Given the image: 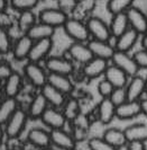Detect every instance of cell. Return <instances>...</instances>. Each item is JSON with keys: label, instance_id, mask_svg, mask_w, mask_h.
<instances>
[{"label": "cell", "instance_id": "6da1fadb", "mask_svg": "<svg viewBox=\"0 0 147 150\" xmlns=\"http://www.w3.org/2000/svg\"><path fill=\"white\" fill-rule=\"evenodd\" d=\"M28 119L29 116H28L27 111L18 107L17 111L13 114V116L4 125L6 137H8L9 139H17L18 137H20V134L26 128Z\"/></svg>", "mask_w": 147, "mask_h": 150}, {"label": "cell", "instance_id": "7a4b0ae2", "mask_svg": "<svg viewBox=\"0 0 147 150\" xmlns=\"http://www.w3.org/2000/svg\"><path fill=\"white\" fill-rule=\"evenodd\" d=\"M64 32L70 38H72L74 42H82V43H88L91 40L89 34L87 24L78 18H70L66 21L63 26Z\"/></svg>", "mask_w": 147, "mask_h": 150}, {"label": "cell", "instance_id": "3957f363", "mask_svg": "<svg viewBox=\"0 0 147 150\" xmlns=\"http://www.w3.org/2000/svg\"><path fill=\"white\" fill-rule=\"evenodd\" d=\"M87 27H88L90 38L92 40H98V41H106L109 42L112 38L110 27L107 23L100 17L97 16H91L87 21Z\"/></svg>", "mask_w": 147, "mask_h": 150}, {"label": "cell", "instance_id": "277c9868", "mask_svg": "<svg viewBox=\"0 0 147 150\" xmlns=\"http://www.w3.org/2000/svg\"><path fill=\"white\" fill-rule=\"evenodd\" d=\"M22 72L26 77V79L30 83V85L36 88L41 89L44 85L47 83L48 74L46 72L44 68L39 66L37 62L28 61L22 68Z\"/></svg>", "mask_w": 147, "mask_h": 150}, {"label": "cell", "instance_id": "5b68a950", "mask_svg": "<svg viewBox=\"0 0 147 150\" xmlns=\"http://www.w3.org/2000/svg\"><path fill=\"white\" fill-rule=\"evenodd\" d=\"M69 16L61 8H45L38 14V22L44 23L54 28L63 27Z\"/></svg>", "mask_w": 147, "mask_h": 150}, {"label": "cell", "instance_id": "8992f818", "mask_svg": "<svg viewBox=\"0 0 147 150\" xmlns=\"http://www.w3.org/2000/svg\"><path fill=\"white\" fill-rule=\"evenodd\" d=\"M45 68L52 74L71 76L74 72V64L72 60L63 57H48L45 61Z\"/></svg>", "mask_w": 147, "mask_h": 150}, {"label": "cell", "instance_id": "52a82bcc", "mask_svg": "<svg viewBox=\"0 0 147 150\" xmlns=\"http://www.w3.org/2000/svg\"><path fill=\"white\" fill-rule=\"evenodd\" d=\"M111 62H112V64H115L118 68H120L121 70H124L129 77L138 75L139 68L136 64L132 55H129L128 52H121V51L116 50V52L111 59Z\"/></svg>", "mask_w": 147, "mask_h": 150}, {"label": "cell", "instance_id": "ba28073f", "mask_svg": "<svg viewBox=\"0 0 147 150\" xmlns=\"http://www.w3.org/2000/svg\"><path fill=\"white\" fill-rule=\"evenodd\" d=\"M52 146L61 150H71L76 148L78 142L73 135L64 131V129H52L50 130Z\"/></svg>", "mask_w": 147, "mask_h": 150}, {"label": "cell", "instance_id": "9c48e42d", "mask_svg": "<svg viewBox=\"0 0 147 150\" xmlns=\"http://www.w3.org/2000/svg\"><path fill=\"white\" fill-rule=\"evenodd\" d=\"M66 52L71 60L80 64H85L87 62L94 58L90 47L88 46V43H82V42H73L72 44L69 45Z\"/></svg>", "mask_w": 147, "mask_h": 150}, {"label": "cell", "instance_id": "30bf717a", "mask_svg": "<svg viewBox=\"0 0 147 150\" xmlns=\"http://www.w3.org/2000/svg\"><path fill=\"white\" fill-rule=\"evenodd\" d=\"M41 121L43 122L45 127L50 128L51 130L52 129H63L67 122L62 110H59L53 106H48L46 108V111L41 117Z\"/></svg>", "mask_w": 147, "mask_h": 150}, {"label": "cell", "instance_id": "8fae6325", "mask_svg": "<svg viewBox=\"0 0 147 150\" xmlns=\"http://www.w3.org/2000/svg\"><path fill=\"white\" fill-rule=\"evenodd\" d=\"M53 49V40L52 38H45V40H38L34 41V44L32 46V50L28 55V61L32 62H41L46 60Z\"/></svg>", "mask_w": 147, "mask_h": 150}, {"label": "cell", "instance_id": "7c38bea8", "mask_svg": "<svg viewBox=\"0 0 147 150\" xmlns=\"http://www.w3.org/2000/svg\"><path fill=\"white\" fill-rule=\"evenodd\" d=\"M126 15L130 28L136 30L140 36L147 34V15L145 13H143L139 8L132 6L126 11Z\"/></svg>", "mask_w": 147, "mask_h": 150}, {"label": "cell", "instance_id": "4fadbf2b", "mask_svg": "<svg viewBox=\"0 0 147 150\" xmlns=\"http://www.w3.org/2000/svg\"><path fill=\"white\" fill-rule=\"evenodd\" d=\"M108 61L99 59V58H93L91 60L87 62L85 64H83L82 68V74L87 79H97L99 77L104 75V71L108 68Z\"/></svg>", "mask_w": 147, "mask_h": 150}, {"label": "cell", "instance_id": "5bb4252c", "mask_svg": "<svg viewBox=\"0 0 147 150\" xmlns=\"http://www.w3.org/2000/svg\"><path fill=\"white\" fill-rule=\"evenodd\" d=\"M88 46L90 47L93 57L107 61H111L113 54L116 52L115 46L106 41H98V40L91 38L88 42Z\"/></svg>", "mask_w": 147, "mask_h": 150}, {"label": "cell", "instance_id": "9a60e30c", "mask_svg": "<svg viewBox=\"0 0 147 150\" xmlns=\"http://www.w3.org/2000/svg\"><path fill=\"white\" fill-rule=\"evenodd\" d=\"M104 79H107L115 88H123L126 87L129 81V76L126 74L124 70L118 68L115 64H109L107 70L104 71Z\"/></svg>", "mask_w": 147, "mask_h": 150}, {"label": "cell", "instance_id": "2e32d148", "mask_svg": "<svg viewBox=\"0 0 147 150\" xmlns=\"http://www.w3.org/2000/svg\"><path fill=\"white\" fill-rule=\"evenodd\" d=\"M27 141L38 150L43 149V148H48L52 146L50 131L41 128L32 129L27 134Z\"/></svg>", "mask_w": 147, "mask_h": 150}, {"label": "cell", "instance_id": "e0dca14e", "mask_svg": "<svg viewBox=\"0 0 147 150\" xmlns=\"http://www.w3.org/2000/svg\"><path fill=\"white\" fill-rule=\"evenodd\" d=\"M24 86V78L20 74L13 71L8 78L4 80V89L6 97L17 98Z\"/></svg>", "mask_w": 147, "mask_h": 150}, {"label": "cell", "instance_id": "ac0fdd59", "mask_svg": "<svg viewBox=\"0 0 147 150\" xmlns=\"http://www.w3.org/2000/svg\"><path fill=\"white\" fill-rule=\"evenodd\" d=\"M34 44V41L27 35L24 34L20 38H17L15 44L13 45V57L17 61H22L28 59V55L32 50V46Z\"/></svg>", "mask_w": 147, "mask_h": 150}, {"label": "cell", "instance_id": "d6986e66", "mask_svg": "<svg viewBox=\"0 0 147 150\" xmlns=\"http://www.w3.org/2000/svg\"><path fill=\"white\" fill-rule=\"evenodd\" d=\"M126 91H127L128 100H140L144 93H146L145 79L138 75L130 77L129 81L126 86Z\"/></svg>", "mask_w": 147, "mask_h": 150}, {"label": "cell", "instance_id": "ffe728a7", "mask_svg": "<svg viewBox=\"0 0 147 150\" xmlns=\"http://www.w3.org/2000/svg\"><path fill=\"white\" fill-rule=\"evenodd\" d=\"M141 114L139 100H127L116 107V117L119 120H132Z\"/></svg>", "mask_w": 147, "mask_h": 150}, {"label": "cell", "instance_id": "44dd1931", "mask_svg": "<svg viewBox=\"0 0 147 150\" xmlns=\"http://www.w3.org/2000/svg\"><path fill=\"white\" fill-rule=\"evenodd\" d=\"M139 36L140 35L136 30L129 27L125 33H123L120 36L116 38L115 49L117 51H121V52H129L137 43Z\"/></svg>", "mask_w": 147, "mask_h": 150}, {"label": "cell", "instance_id": "7402d4cb", "mask_svg": "<svg viewBox=\"0 0 147 150\" xmlns=\"http://www.w3.org/2000/svg\"><path fill=\"white\" fill-rule=\"evenodd\" d=\"M41 93L46 98L48 105L53 106V107H56V108H62L66 100L65 94H63L62 91L56 89L55 87H53L48 83L41 88Z\"/></svg>", "mask_w": 147, "mask_h": 150}, {"label": "cell", "instance_id": "603a6c76", "mask_svg": "<svg viewBox=\"0 0 147 150\" xmlns=\"http://www.w3.org/2000/svg\"><path fill=\"white\" fill-rule=\"evenodd\" d=\"M47 83L55 87L56 89L62 91L65 95H70L74 90V85L70 79V76L60 75V74H52L48 72L47 76Z\"/></svg>", "mask_w": 147, "mask_h": 150}, {"label": "cell", "instance_id": "cb8c5ba5", "mask_svg": "<svg viewBox=\"0 0 147 150\" xmlns=\"http://www.w3.org/2000/svg\"><path fill=\"white\" fill-rule=\"evenodd\" d=\"M116 117V105L110 98H102L98 104V120L103 125H107Z\"/></svg>", "mask_w": 147, "mask_h": 150}, {"label": "cell", "instance_id": "d4e9b609", "mask_svg": "<svg viewBox=\"0 0 147 150\" xmlns=\"http://www.w3.org/2000/svg\"><path fill=\"white\" fill-rule=\"evenodd\" d=\"M47 107H48V103H47L46 98L43 96L42 93H39L36 96L33 97L28 105V108L26 111L28 113L30 120H38L42 117V115L44 114Z\"/></svg>", "mask_w": 147, "mask_h": 150}, {"label": "cell", "instance_id": "484cf974", "mask_svg": "<svg viewBox=\"0 0 147 150\" xmlns=\"http://www.w3.org/2000/svg\"><path fill=\"white\" fill-rule=\"evenodd\" d=\"M127 142L132 141H147V124L145 123H135L124 130Z\"/></svg>", "mask_w": 147, "mask_h": 150}, {"label": "cell", "instance_id": "4316f807", "mask_svg": "<svg viewBox=\"0 0 147 150\" xmlns=\"http://www.w3.org/2000/svg\"><path fill=\"white\" fill-rule=\"evenodd\" d=\"M55 33V28L48 26L44 23L37 22L34 26H32L29 30H27V35L29 36L33 41H38V40H45V38H52Z\"/></svg>", "mask_w": 147, "mask_h": 150}, {"label": "cell", "instance_id": "83f0119b", "mask_svg": "<svg viewBox=\"0 0 147 150\" xmlns=\"http://www.w3.org/2000/svg\"><path fill=\"white\" fill-rule=\"evenodd\" d=\"M109 27H110L112 38H117L123 33H125L126 30L129 28V22H128L126 13H120V14L112 15Z\"/></svg>", "mask_w": 147, "mask_h": 150}, {"label": "cell", "instance_id": "f1b7e54d", "mask_svg": "<svg viewBox=\"0 0 147 150\" xmlns=\"http://www.w3.org/2000/svg\"><path fill=\"white\" fill-rule=\"evenodd\" d=\"M17 98L5 97V99L0 103V125L4 127L7 121L13 116V114L17 111Z\"/></svg>", "mask_w": 147, "mask_h": 150}, {"label": "cell", "instance_id": "f546056e", "mask_svg": "<svg viewBox=\"0 0 147 150\" xmlns=\"http://www.w3.org/2000/svg\"><path fill=\"white\" fill-rule=\"evenodd\" d=\"M102 138L107 142L113 146L115 148L121 147L124 144H127V139H126L125 131L124 130H119L116 128H109L107 129L102 134Z\"/></svg>", "mask_w": 147, "mask_h": 150}, {"label": "cell", "instance_id": "4dcf8cb0", "mask_svg": "<svg viewBox=\"0 0 147 150\" xmlns=\"http://www.w3.org/2000/svg\"><path fill=\"white\" fill-rule=\"evenodd\" d=\"M62 108H63L62 112L64 113L67 121L76 120L80 115V103L76 98H67Z\"/></svg>", "mask_w": 147, "mask_h": 150}, {"label": "cell", "instance_id": "1f68e13d", "mask_svg": "<svg viewBox=\"0 0 147 150\" xmlns=\"http://www.w3.org/2000/svg\"><path fill=\"white\" fill-rule=\"evenodd\" d=\"M38 22V16H36L33 10H26L22 11L19 18H18V28L24 34L27 33V30H29L32 26H34Z\"/></svg>", "mask_w": 147, "mask_h": 150}, {"label": "cell", "instance_id": "d6a6232c", "mask_svg": "<svg viewBox=\"0 0 147 150\" xmlns=\"http://www.w3.org/2000/svg\"><path fill=\"white\" fill-rule=\"evenodd\" d=\"M134 0H109L107 4V9L111 15L120 13H126L132 6Z\"/></svg>", "mask_w": 147, "mask_h": 150}, {"label": "cell", "instance_id": "836d02e7", "mask_svg": "<svg viewBox=\"0 0 147 150\" xmlns=\"http://www.w3.org/2000/svg\"><path fill=\"white\" fill-rule=\"evenodd\" d=\"M39 0H9L10 7L18 11H26L32 10L37 6Z\"/></svg>", "mask_w": 147, "mask_h": 150}, {"label": "cell", "instance_id": "e575fe53", "mask_svg": "<svg viewBox=\"0 0 147 150\" xmlns=\"http://www.w3.org/2000/svg\"><path fill=\"white\" fill-rule=\"evenodd\" d=\"M13 50L11 38L7 30L0 26V54H7Z\"/></svg>", "mask_w": 147, "mask_h": 150}, {"label": "cell", "instance_id": "d590c367", "mask_svg": "<svg viewBox=\"0 0 147 150\" xmlns=\"http://www.w3.org/2000/svg\"><path fill=\"white\" fill-rule=\"evenodd\" d=\"M90 147L92 148V150H116V148L113 146H111L102 137L99 138V137H93L91 139L88 140Z\"/></svg>", "mask_w": 147, "mask_h": 150}, {"label": "cell", "instance_id": "8d00e7d4", "mask_svg": "<svg viewBox=\"0 0 147 150\" xmlns=\"http://www.w3.org/2000/svg\"><path fill=\"white\" fill-rule=\"evenodd\" d=\"M109 98H110L111 102L116 105V107L119 105H121V104H124L125 102L128 100L126 87H123V88H115Z\"/></svg>", "mask_w": 147, "mask_h": 150}, {"label": "cell", "instance_id": "74e56055", "mask_svg": "<svg viewBox=\"0 0 147 150\" xmlns=\"http://www.w3.org/2000/svg\"><path fill=\"white\" fill-rule=\"evenodd\" d=\"M115 87L111 85L107 79H103L98 83V93L102 98H109Z\"/></svg>", "mask_w": 147, "mask_h": 150}, {"label": "cell", "instance_id": "f35d334b", "mask_svg": "<svg viewBox=\"0 0 147 150\" xmlns=\"http://www.w3.org/2000/svg\"><path fill=\"white\" fill-rule=\"evenodd\" d=\"M136 64L138 66L139 69H147V51L141 49L139 51L134 53L132 55Z\"/></svg>", "mask_w": 147, "mask_h": 150}, {"label": "cell", "instance_id": "ab89813d", "mask_svg": "<svg viewBox=\"0 0 147 150\" xmlns=\"http://www.w3.org/2000/svg\"><path fill=\"white\" fill-rule=\"evenodd\" d=\"M13 68L8 63V62H5V61H0V80H5L6 78L9 77V75L13 72Z\"/></svg>", "mask_w": 147, "mask_h": 150}, {"label": "cell", "instance_id": "60d3db41", "mask_svg": "<svg viewBox=\"0 0 147 150\" xmlns=\"http://www.w3.org/2000/svg\"><path fill=\"white\" fill-rule=\"evenodd\" d=\"M61 1V9L64 10L66 13V10H73L74 8L78 6V4L75 2V0H60Z\"/></svg>", "mask_w": 147, "mask_h": 150}, {"label": "cell", "instance_id": "b9f144b4", "mask_svg": "<svg viewBox=\"0 0 147 150\" xmlns=\"http://www.w3.org/2000/svg\"><path fill=\"white\" fill-rule=\"evenodd\" d=\"M128 150H146L145 142H141V141L128 142Z\"/></svg>", "mask_w": 147, "mask_h": 150}, {"label": "cell", "instance_id": "7bdbcfd3", "mask_svg": "<svg viewBox=\"0 0 147 150\" xmlns=\"http://www.w3.org/2000/svg\"><path fill=\"white\" fill-rule=\"evenodd\" d=\"M140 108H141V114L147 116V98H141L139 100Z\"/></svg>", "mask_w": 147, "mask_h": 150}, {"label": "cell", "instance_id": "ee69618b", "mask_svg": "<svg viewBox=\"0 0 147 150\" xmlns=\"http://www.w3.org/2000/svg\"><path fill=\"white\" fill-rule=\"evenodd\" d=\"M76 149L78 150H92V148L90 147L89 142L83 143V141H82V142H78V144H76Z\"/></svg>", "mask_w": 147, "mask_h": 150}, {"label": "cell", "instance_id": "f6af8a7d", "mask_svg": "<svg viewBox=\"0 0 147 150\" xmlns=\"http://www.w3.org/2000/svg\"><path fill=\"white\" fill-rule=\"evenodd\" d=\"M8 7V0H0V14L5 13Z\"/></svg>", "mask_w": 147, "mask_h": 150}, {"label": "cell", "instance_id": "bcb514c9", "mask_svg": "<svg viewBox=\"0 0 147 150\" xmlns=\"http://www.w3.org/2000/svg\"><path fill=\"white\" fill-rule=\"evenodd\" d=\"M6 95H5V89H4V83L2 80H0V103L5 99Z\"/></svg>", "mask_w": 147, "mask_h": 150}, {"label": "cell", "instance_id": "7dc6e473", "mask_svg": "<svg viewBox=\"0 0 147 150\" xmlns=\"http://www.w3.org/2000/svg\"><path fill=\"white\" fill-rule=\"evenodd\" d=\"M141 46H143L144 50L147 51V34L141 35Z\"/></svg>", "mask_w": 147, "mask_h": 150}, {"label": "cell", "instance_id": "c3c4849f", "mask_svg": "<svg viewBox=\"0 0 147 150\" xmlns=\"http://www.w3.org/2000/svg\"><path fill=\"white\" fill-rule=\"evenodd\" d=\"M5 135H6V133H5V129L2 128V125H0V147H1V144H2V142H4V138H5Z\"/></svg>", "mask_w": 147, "mask_h": 150}, {"label": "cell", "instance_id": "681fc988", "mask_svg": "<svg viewBox=\"0 0 147 150\" xmlns=\"http://www.w3.org/2000/svg\"><path fill=\"white\" fill-rule=\"evenodd\" d=\"M116 150H128V143L121 146V147H118V148H116Z\"/></svg>", "mask_w": 147, "mask_h": 150}, {"label": "cell", "instance_id": "f907efd6", "mask_svg": "<svg viewBox=\"0 0 147 150\" xmlns=\"http://www.w3.org/2000/svg\"><path fill=\"white\" fill-rule=\"evenodd\" d=\"M83 1H84V0H75V2H76L78 5H79V4H82Z\"/></svg>", "mask_w": 147, "mask_h": 150}, {"label": "cell", "instance_id": "816d5d0a", "mask_svg": "<svg viewBox=\"0 0 147 150\" xmlns=\"http://www.w3.org/2000/svg\"><path fill=\"white\" fill-rule=\"evenodd\" d=\"M39 150H54V149H52L51 147H48V148H43V149H39Z\"/></svg>", "mask_w": 147, "mask_h": 150}, {"label": "cell", "instance_id": "f5cc1de1", "mask_svg": "<svg viewBox=\"0 0 147 150\" xmlns=\"http://www.w3.org/2000/svg\"><path fill=\"white\" fill-rule=\"evenodd\" d=\"M145 88H146V94H147V77L146 79H145Z\"/></svg>", "mask_w": 147, "mask_h": 150}, {"label": "cell", "instance_id": "db71d44e", "mask_svg": "<svg viewBox=\"0 0 147 150\" xmlns=\"http://www.w3.org/2000/svg\"><path fill=\"white\" fill-rule=\"evenodd\" d=\"M71 150H78V149H76V148H74V149H71Z\"/></svg>", "mask_w": 147, "mask_h": 150}]
</instances>
